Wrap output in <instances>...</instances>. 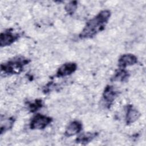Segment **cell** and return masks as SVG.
Returning a JSON list of instances; mask_svg holds the SVG:
<instances>
[{"label":"cell","mask_w":146,"mask_h":146,"mask_svg":"<svg viewBox=\"0 0 146 146\" xmlns=\"http://www.w3.org/2000/svg\"><path fill=\"white\" fill-rule=\"evenodd\" d=\"M52 121V117L40 113H37L31 119L30 128L31 129H43Z\"/></svg>","instance_id":"obj_3"},{"label":"cell","mask_w":146,"mask_h":146,"mask_svg":"<svg viewBox=\"0 0 146 146\" xmlns=\"http://www.w3.org/2000/svg\"><path fill=\"white\" fill-rule=\"evenodd\" d=\"M140 113L132 105L128 104L125 114V123L127 125L133 123L140 117Z\"/></svg>","instance_id":"obj_9"},{"label":"cell","mask_w":146,"mask_h":146,"mask_svg":"<svg viewBox=\"0 0 146 146\" xmlns=\"http://www.w3.org/2000/svg\"><path fill=\"white\" fill-rule=\"evenodd\" d=\"M78 7V2L76 1H71L65 6V10L69 15H72Z\"/></svg>","instance_id":"obj_14"},{"label":"cell","mask_w":146,"mask_h":146,"mask_svg":"<svg viewBox=\"0 0 146 146\" xmlns=\"http://www.w3.org/2000/svg\"><path fill=\"white\" fill-rule=\"evenodd\" d=\"M78 66L74 62H67L62 64L57 70L55 76L58 78L64 77L73 74L77 69Z\"/></svg>","instance_id":"obj_5"},{"label":"cell","mask_w":146,"mask_h":146,"mask_svg":"<svg viewBox=\"0 0 146 146\" xmlns=\"http://www.w3.org/2000/svg\"><path fill=\"white\" fill-rule=\"evenodd\" d=\"M117 91H116L112 86L107 85L103 92V99L106 102L108 107H110L115 98L117 96Z\"/></svg>","instance_id":"obj_7"},{"label":"cell","mask_w":146,"mask_h":146,"mask_svg":"<svg viewBox=\"0 0 146 146\" xmlns=\"http://www.w3.org/2000/svg\"><path fill=\"white\" fill-rule=\"evenodd\" d=\"M137 63V58L132 54H124L120 56L118 60L119 68H125L128 66L136 64Z\"/></svg>","instance_id":"obj_6"},{"label":"cell","mask_w":146,"mask_h":146,"mask_svg":"<svg viewBox=\"0 0 146 146\" xmlns=\"http://www.w3.org/2000/svg\"><path fill=\"white\" fill-rule=\"evenodd\" d=\"M98 133L96 132H88L80 134L75 139L76 143L86 145L91 141H92L96 136H98Z\"/></svg>","instance_id":"obj_10"},{"label":"cell","mask_w":146,"mask_h":146,"mask_svg":"<svg viewBox=\"0 0 146 146\" xmlns=\"http://www.w3.org/2000/svg\"><path fill=\"white\" fill-rule=\"evenodd\" d=\"M82 128L83 125L80 121L78 120L72 121L66 127L64 131V135L67 137L76 135L81 132Z\"/></svg>","instance_id":"obj_8"},{"label":"cell","mask_w":146,"mask_h":146,"mask_svg":"<svg viewBox=\"0 0 146 146\" xmlns=\"http://www.w3.org/2000/svg\"><path fill=\"white\" fill-rule=\"evenodd\" d=\"M20 34L14 32L12 28L8 29L2 32L0 35V46L1 47H6L12 44L14 42L18 40L20 38Z\"/></svg>","instance_id":"obj_4"},{"label":"cell","mask_w":146,"mask_h":146,"mask_svg":"<svg viewBox=\"0 0 146 146\" xmlns=\"http://www.w3.org/2000/svg\"><path fill=\"white\" fill-rule=\"evenodd\" d=\"M129 76V72L126 70H125V68H119L116 71L114 75L112 78V80L125 82L128 79Z\"/></svg>","instance_id":"obj_12"},{"label":"cell","mask_w":146,"mask_h":146,"mask_svg":"<svg viewBox=\"0 0 146 146\" xmlns=\"http://www.w3.org/2000/svg\"><path fill=\"white\" fill-rule=\"evenodd\" d=\"M109 10L100 11L96 16L87 22L85 26L79 35L81 39L92 38L102 31L107 24L111 17Z\"/></svg>","instance_id":"obj_1"},{"label":"cell","mask_w":146,"mask_h":146,"mask_svg":"<svg viewBox=\"0 0 146 146\" xmlns=\"http://www.w3.org/2000/svg\"><path fill=\"white\" fill-rule=\"evenodd\" d=\"M15 122V119L13 117H3L1 116L0 121V133L2 135L7 131L10 130L13 126Z\"/></svg>","instance_id":"obj_11"},{"label":"cell","mask_w":146,"mask_h":146,"mask_svg":"<svg viewBox=\"0 0 146 146\" xmlns=\"http://www.w3.org/2000/svg\"><path fill=\"white\" fill-rule=\"evenodd\" d=\"M43 105V104L41 99H36L34 102L29 103L28 108L31 112H35L41 108Z\"/></svg>","instance_id":"obj_13"},{"label":"cell","mask_w":146,"mask_h":146,"mask_svg":"<svg viewBox=\"0 0 146 146\" xmlns=\"http://www.w3.org/2000/svg\"><path fill=\"white\" fill-rule=\"evenodd\" d=\"M30 62V60L24 56L13 58L1 65V71L5 75H11L20 74L25 66Z\"/></svg>","instance_id":"obj_2"}]
</instances>
